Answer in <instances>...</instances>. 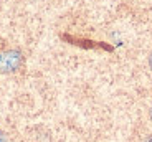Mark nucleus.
Returning <instances> with one entry per match:
<instances>
[{
	"label": "nucleus",
	"mask_w": 152,
	"mask_h": 142,
	"mask_svg": "<svg viewBox=\"0 0 152 142\" xmlns=\"http://www.w3.org/2000/svg\"><path fill=\"white\" fill-rule=\"evenodd\" d=\"M20 63H22V55H20V51L10 50V51H5V53L0 55V71L2 73H12V71H15L20 66Z\"/></svg>",
	"instance_id": "nucleus-1"
},
{
	"label": "nucleus",
	"mask_w": 152,
	"mask_h": 142,
	"mask_svg": "<svg viewBox=\"0 0 152 142\" xmlns=\"http://www.w3.org/2000/svg\"><path fill=\"white\" fill-rule=\"evenodd\" d=\"M0 142H5V135L2 134V132H0Z\"/></svg>",
	"instance_id": "nucleus-2"
},
{
	"label": "nucleus",
	"mask_w": 152,
	"mask_h": 142,
	"mask_svg": "<svg viewBox=\"0 0 152 142\" xmlns=\"http://www.w3.org/2000/svg\"><path fill=\"white\" fill-rule=\"evenodd\" d=\"M149 63H151V68H152V56H151V61H149Z\"/></svg>",
	"instance_id": "nucleus-3"
},
{
	"label": "nucleus",
	"mask_w": 152,
	"mask_h": 142,
	"mask_svg": "<svg viewBox=\"0 0 152 142\" xmlns=\"http://www.w3.org/2000/svg\"><path fill=\"white\" fill-rule=\"evenodd\" d=\"M145 142H152V139H147V141H145Z\"/></svg>",
	"instance_id": "nucleus-4"
}]
</instances>
